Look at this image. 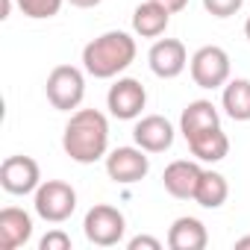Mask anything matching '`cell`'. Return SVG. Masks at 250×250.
Here are the masks:
<instances>
[{
	"label": "cell",
	"mask_w": 250,
	"mask_h": 250,
	"mask_svg": "<svg viewBox=\"0 0 250 250\" xmlns=\"http://www.w3.org/2000/svg\"><path fill=\"white\" fill-rule=\"evenodd\" d=\"M136 39L124 30H109L83 47V68L94 80H112L136 62Z\"/></svg>",
	"instance_id": "7a4b0ae2"
},
{
	"label": "cell",
	"mask_w": 250,
	"mask_h": 250,
	"mask_svg": "<svg viewBox=\"0 0 250 250\" xmlns=\"http://www.w3.org/2000/svg\"><path fill=\"white\" fill-rule=\"evenodd\" d=\"M39 250H71V235L65 229H50L42 241H39Z\"/></svg>",
	"instance_id": "7402d4cb"
},
{
	"label": "cell",
	"mask_w": 250,
	"mask_h": 250,
	"mask_svg": "<svg viewBox=\"0 0 250 250\" xmlns=\"http://www.w3.org/2000/svg\"><path fill=\"white\" fill-rule=\"evenodd\" d=\"M168 24H171V12L156 0H145L133 12V33L142 39H159L168 30Z\"/></svg>",
	"instance_id": "9a60e30c"
},
{
	"label": "cell",
	"mask_w": 250,
	"mask_h": 250,
	"mask_svg": "<svg viewBox=\"0 0 250 250\" xmlns=\"http://www.w3.org/2000/svg\"><path fill=\"white\" fill-rule=\"evenodd\" d=\"M229 197V186H227V177L218 174V171H203L200 174V183H197V191H194V203L203 206V209H221Z\"/></svg>",
	"instance_id": "ac0fdd59"
},
{
	"label": "cell",
	"mask_w": 250,
	"mask_h": 250,
	"mask_svg": "<svg viewBox=\"0 0 250 250\" xmlns=\"http://www.w3.org/2000/svg\"><path fill=\"white\" fill-rule=\"evenodd\" d=\"M244 247H250V235H244V238L235 241V250H244Z\"/></svg>",
	"instance_id": "484cf974"
},
{
	"label": "cell",
	"mask_w": 250,
	"mask_h": 250,
	"mask_svg": "<svg viewBox=\"0 0 250 250\" xmlns=\"http://www.w3.org/2000/svg\"><path fill=\"white\" fill-rule=\"evenodd\" d=\"M147 65L150 71L159 77V80H174L186 71L188 65V53H186V44L180 39H159L153 42L150 53H147Z\"/></svg>",
	"instance_id": "30bf717a"
},
{
	"label": "cell",
	"mask_w": 250,
	"mask_h": 250,
	"mask_svg": "<svg viewBox=\"0 0 250 250\" xmlns=\"http://www.w3.org/2000/svg\"><path fill=\"white\" fill-rule=\"evenodd\" d=\"M209 244V232L203 227V221L183 215L171 224L168 229V247L171 250H203Z\"/></svg>",
	"instance_id": "5bb4252c"
},
{
	"label": "cell",
	"mask_w": 250,
	"mask_h": 250,
	"mask_svg": "<svg viewBox=\"0 0 250 250\" xmlns=\"http://www.w3.org/2000/svg\"><path fill=\"white\" fill-rule=\"evenodd\" d=\"M71 6H77V9H94V6H100L103 0H68Z\"/></svg>",
	"instance_id": "d4e9b609"
},
{
	"label": "cell",
	"mask_w": 250,
	"mask_h": 250,
	"mask_svg": "<svg viewBox=\"0 0 250 250\" xmlns=\"http://www.w3.org/2000/svg\"><path fill=\"white\" fill-rule=\"evenodd\" d=\"M221 106L232 121H250V80L238 77L224 85Z\"/></svg>",
	"instance_id": "d6986e66"
},
{
	"label": "cell",
	"mask_w": 250,
	"mask_h": 250,
	"mask_svg": "<svg viewBox=\"0 0 250 250\" xmlns=\"http://www.w3.org/2000/svg\"><path fill=\"white\" fill-rule=\"evenodd\" d=\"M212 127H221V115L212 100H191L180 115V133L186 139H191L203 130H212Z\"/></svg>",
	"instance_id": "2e32d148"
},
{
	"label": "cell",
	"mask_w": 250,
	"mask_h": 250,
	"mask_svg": "<svg viewBox=\"0 0 250 250\" xmlns=\"http://www.w3.org/2000/svg\"><path fill=\"white\" fill-rule=\"evenodd\" d=\"M156 3H162V6L174 15V12H183V9L188 6V0H156Z\"/></svg>",
	"instance_id": "cb8c5ba5"
},
{
	"label": "cell",
	"mask_w": 250,
	"mask_h": 250,
	"mask_svg": "<svg viewBox=\"0 0 250 250\" xmlns=\"http://www.w3.org/2000/svg\"><path fill=\"white\" fill-rule=\"evenodd\" d=\"M186 142H188V150H191L200 162H221V159H227V153H229V139H227V133H224L221 127L203 130V133H197V136H191V139H186Z\"/></svg>",
	"instance_id": "e0dca14e"
},
{
	"label": "cell",
	"mask_w": 250,
	"mask_h": 250,
	"mask_svg": "<svg viewBox=\"0 0 250 250\" xmlns=\"http://www.w3.org/2000/svg\"><path fill=\"white\" fill-rule=\"evenodd\" d=\"M147 171H150V159H147V150H142L139 145L136 147H115L106 153V174L118 186H133V183L145 180Z\"/></svg>",
	"instance_id": "52a82bcc"
},
{
	"label": "cell",
	"mask_w": 250,
	"mask_h": 250,
	"mask_svg": "<svg viewBox=\"0 0 250 250\" xmlns=\"http://www.w3.org/2000/svg\"><path fill=\"white\" fill-rule=\"evenodd\" d=\"M15 3H18V9H21L27 18H33V21L53 18V15H59V9H62V0H15Z\"/></svg>",
	"instance_id": "ffe728a7"
},
{
	"label": "cell",
	"mask_w": 250,
	"mask_h": 250,
	"mask_svg": "<svg viewBox=\"0 0 250 250\" xmlns=\"http://www.w3.org/2000/svg\"><path fill=\"white\" fill-rule=\"evenodd\" d=\"M133 139L147 153H165L174 145V124L162 115H145L133 127Z\"/></svg>",
	"instance_id": "8fae6325"
},
{
	"label": "cell",
	"mask_w": 250,
	"mask_h": 250,
	"mask_svg": "<svg viewBox=\"0 0 250 250\" xmlns=\"http://www.w3.org/2000/svg\"><path fill=\"white\" fill-rule=\"evenodd\" d=\"M83 232L94 247H115L127 232V218L109 203H97L83 218Z\"/></svg>",
	"instance_id": "5b68a950"
},
{
	"label": "cell",
	"mask_w": 250,
	"mask_h": 250,
	"mask_svg": "<svg viewBox=\"0 0 250 250\" xmlns=\"http://www.w3.org/2000/svg\"><path fill=\"white\" fill-rule=\"evenodd\" d=\"M244 6V0H203V9L215 18H229Z\"/></svg>",
	"instance_id": "44dd1931"
},
{
	"label": "cell",
	"mask_w": 250,
	"mask_h": 250,
	"mask_svg": "<svg viewBox=\"0 0 250 250\" xmlns=\"http://www.w3.org/2000/svg\"><path fill=\"white\" fill-rule=\"evenodd\" d=\"M33 238V218L18 206L0 209V250H15Z\"/></svg>",
	"instance_id": "4fadbf2b"
},
{
	"label": "cell",
	"mask_w": 250,
	"mask_h": 250,
	"mask_svg": "<svg viewBox=\"0 0 250 250\" xmlns=\"http://www.w3.org/2000/svg\"><path fill=\"white\" fill-rule=\"evenodd\" d=\"M33 209L42 221L47 224H62L74 215L77 209V191L71 183L65 180H44L39 188H36V197H33Z\"/></svg>",
	"instance_id": "3957f363"
},
{
	"label": "cell",
	"mask_w": 250,
	"mask_h": 250,
	"mask_svg": "<svg viewBox=\"0 0 250 250\" xmlns=\"http://www.w3.org/2000/svg\"><path fill=\"white\" fill-rule=\"evenodd\" d=\"M244 36H247V42H250V18L244 21Z\"/></svg>",
	"instance_id": "4316f807"
},
{
	"label": "cell",
	"mask_w": 250,
	"mask_h": 250,
	"mask_svg": "<svg viewBox=\"0 0 250 250\" xmlns=\"http://www.w3.org/2000/svg\"><path fill=\"white\" fill-rule=\"evenodd\" d=\"M127 247L130 250H162V241L159 238H153V235H136V238H130L127 241Z\"/></svg>",
	"instance_id": "603a6c76"
},
{
	"label": "cell",
	"mask_w": 250,
	"mask_h": 250,
	"mask_svg": "<svg viewBox=\"0 0 250 250\" xmlns=\"http://www.w3.org/2000/svg\"><path fill=\"white\" fill-rule=\"evenodd\" d=\"M200 174L203 168L191 159H177L165 168L162 174V183H165V191L177 200H194V191H197V183H200Z\"/></svg>",
	"instance_id": "7c38bea8"
},
{
	"label": "cell",
	"mask_w": 250,
	"mask_h": 250,
	"mask_svg": "<svg viewBox=\"0 0 250 250\" xmlns=\"http://www.w3.org/2000/svg\"><path fill=\"white\" fill-rule=\"evenodd\" d=\"M44 94H47L50 106L59 109V112L77 109L83 103V97H85V77H83V71L74 68V65H56L47 74Z\"/></svg>",
	"instance_id": "277c9868"
},
{
	"label": "cell",
	"mask_w": 250,
	"mask_h": 250,
	"mask_svg": "<svg viewBox=\"0 0 250 250\" xmlns=\"http://www.w3.org/2000/svg\"><path fill=\"white\" fill-rule=\"evenodd\" d=\"M188 71H191L194 85L221 88V85L229 83V53L224 47H218V44H203L188 59Z\"/></svg>",
	"instance_id": "8992f818"
},
{
	"label": "cell",
	"mask_w": 250,
	"mask_h": 250,
	"mask_svg": "<svg viewBox=\"0 0 250 250\" xmlns=\"http://www.w3.org/2000/svg\"><path fill=\"white\" fill-rule=\"evenodd\" d=\"M62 150L80 162L94 165L109 153V121L100 109H77L62 133Z\"/></svg>",
	"instance_id": "6da1fadb"
},
{
	"label": "cell",
	"mask_w": 250,
	"mask_h": 250,
	"mask_svg": "<svg viewBox=\"0 0 250 250\" xmlns=\"http://www.w3.org/2000/svg\"><path fill=\"white\" fill-rule=\"evenodd\" d=\"M0 186L9 194H36L42 186V168L33 156H9L0 165Z\"/></svg>",
	"instance_id": "9c48e42d"
},
{
	"label": "cell",
	"mask_w": 250,
	"mask_h": 250,
	"mask_svg": "<svg viewBox=\"0 0 250 250\" xmlns=\"http://www.w3.org/2000/svg\"><path fill=\"white\" fill-rule=\"evenodd\" d=\"M106 106L112 112V118L118 121H136L142 115V109L147 106V91L139 80L133 77H121L115 80V85L106 94Z\"/></svg>",
	"instance_id": "ba28073f"
}]
</instances>
